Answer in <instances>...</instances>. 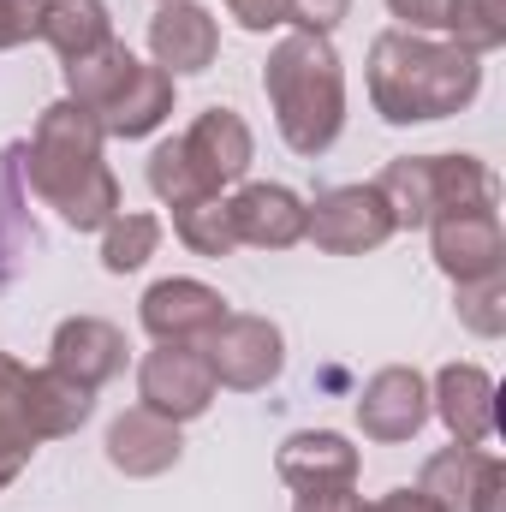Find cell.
<instances>
[{
    "label": "cell",
    "instance_id": "1",
    "mask_svg": "<svg viewBox=\"0 0 506 512\" xmlns=\"http://www.w3.org/2000/svg\"><path fill=\"white\" fill-rule=\"evenodd\" d=\"M483 90L477 54L459 42H429L417 30H387L370 48V102L387 126H417V120H447L471 108Z\"/></svg>",
    "mask_w": 506,
    "mask_h": 512
},
{
    "label": "cell",
    "instance_id": "2",
    "mask_svg": "<svg viewBox=\"0 0 506 512\" xmlns=\"http://www.w3.org/2000/svg\"><path fill=\"white\" fill-rule=\"evenodd\" d=\"M102 137L108 131L96 126V114H84L72 96L54 102L42 120H36V137H30V191L60 209L78 233L90 227H108L120 215V179L108 173L102 161Z\"/></svg>",
    "mask_w": 506,
    "mask_h": 512
},
{
    "label": "cell",
    "instance_id": "3",
    "mask_svg": "<svg viewBox=\"0 0 506 512\" xmlns=\"http://www.w3.org/2000/svg\"><path fill=\"white\" fill-rule=\"evenodd\" d=\"M262 90L274 102L280 137L298 155L334 149V137L346 126V72H340V54L328 48V36H316V30L280 36L262 66Z\"/></svg>",
    "mask_w": 506,
    "mask_h": 512
},
{
    "label": "cell",
    "instance_id": "4",
    "mask_svg": "<svg viewBox=\"0 0 506 512\" xmlns=\"http://www.w3.org/2000/svg\"><path fill=\"white\" fill-rule=\"evenodd\" d=\"M66 90L84 114H96V126L108 137H149L173 114V78L161 66H143L120 42L96 48L90 60H72Z\"/></svg>",
    "mask_w": 506,
    "mask_h": 512
},
{
    "label": "cell",
    "instance_id": "5",
    "mask_svg": "<svg viewBox=\"0 0 506 512\" xmlns=\"http://www.w3.org/2000/svg\"><path fill=\"white\" fill-rule=\"evenodd\" d=\"M376 191L393 215V227H429L435 215L489 203L495 173L477 155H399V161H387Z\"/></svg>",
    "mask_w": 506,
    "mask_h": 512
},
{
    "label": "cell",
    "instance_id": "6",
    "mask_svg": "<svg viewBox=\"0 0 506 512\" xmlns=\"http://www.w3.org/2000/svg\"><path fill=\"white\" fill-rule=\"evenodd\" d=\"M215 370L203 358V346H155L137 370V405L167 417V423H191L215 405Z\"/></svg>",
    "mask_w": 506,
    "mask_h": 512
},
{
    "label": "cell",
    "instance_id": "7",
    "mask_svg": "<svg viewBox=\"0 0 506 512\" xmlns=\"http://www.w3.org/2000/svg\"><path fill=\"white\" fill-rule=\"evenodd\" d=\"M304 239H316L334 256H358L393 239V215L376 185H340V191H322L316 209H304Z\"/></svg>",
    "mask_w": 506,
    "mask_h": 512
},
{
    "label": "cell",
    "instance_id": "8",
    "mask_svg": "<svg viewBox=\"0 0 506 512\" xmlns=\"http://www.w3.org/2000/svg\"><path fill=\"white\" fill-rule=\"evenodd\" d=\"M203 358H209V370H215V382L221 387H268L280 376V364H286V352H280V328L268 322V316H221V328L203 340Z\"/></svg>",
    "mask_w": 506,
    "mask_h": 512
},
{
    "label": "cell",
    "instance_id": "9",
    "mask_svg": "<svg viewBox=\"0 0 506 512\" xmlns=\"http://www.w3.org/2000/svg\"><path fill=\"white\" fill-rule=\"evenodd\" d=\"M435 262L465 286V280H483V274H501V209L495 197L489 203H471V209H453V215H435Z\"/></svg>",
    "mask_w": 506,
    "mask_h": 512
},
{
    "label": "cell",
    "instance_id": "10",
    "mask_svg": "<svg viewBox=\"0 0 506 512\" xmlns=\"http://www.w3.org/2000/svg\"><path fill=\"white\" fill-rule=\"evenodd\" d=\"M227 316V298L203 280H155L143 292V328L161 346H203Z\"/></svg>",
    "mask_w": 506,
    "mask_h": 512
},
{
    "label": "cell",
    "instance_id": "11",
    "mask_svg": "<svg viewBox=\"0 0 506 512\" xmlns=\"http://www.w3.org/2000/svg\"><path fill=\"white\" fill-rule=\"evenodd\" d=\"M179 149H185V161H191V173L203 179V191H215L221 197V185H233V179H245L251 173V126L233 114V108H209V114H197L191 131L179 137Z\"/></svg>",
    "mask_w": 506,
    "mask_h": 512
},
{
    "label": "cell",
    "instance_id": "12",
    "mask_svg": "<svg viewBox=\"0 0 506 512\" xmlns=\"http://www.w3.org/2000/svg\"><path fill=\"white\" fill-rule=\"evenodd\" d=\"M149 48H155V66L167 78L173 72H209L221 54V24L197 0H161V12L149 18Z\"/></svg>",
    "mask_w": 506,
    "mask_h": 512
},
{
    "label": "cell",
    "instance_id": "13",
    "mask_svg": "<svg viewBox=\"0 0 506 512\" xmlns=\"http://www.w3.org/2000/svg\"><path fill=\"white\" fill-rule=\"evenodd\" d=\"M429 417V387L417 370H376L358 393V423L370 441H411Z\"/></svg>",
    "mask_w": 506,
    "mask_h": 512
},
{
    "label": "cell",
    "instance_id": "14",
    "mask_svg": "<svg viewBox=\"0 0 506 512\" xmlns=\"http://www.w3.org/2000/svg\"><path fill=\"white\" fill-rule=\"evenodd\" d=\"M48 364L60 376H72V382L102 387L126 370V334L114 322H102V316H72V322L54 328V358Z\"/></svg>",
    "mask_w": 506,
    "mask_h": 512
},
{
    "label": "cell",
    "instance_id": "15",
    "mask_svg": "<svg viewBox=\"0 0 506 512\" xmlns=\"http://www.w3.org/2000/svg\"><path fill=\"white\" fill-rule=\"evenodd\" d=\"M280 477L298 489V495H316V489H352L358 483V447L334 429H298L286 447H280Z\"/></svg>",
    "mask_w": 506,
    "mask_h": 512
},
{
    "label": "cell",
    "instance_id": "16",
    "mask_svg": "<svg viewBox=\"0 0 506 512\" xmlns=\"http://www.w3.org/2000/svg\"><path fill=\"white\" fill-rule=\"evenodd\" d=\"M435 411H441V423L453 429V441L489 447V441H495V423H501L489 370H477V364H447V370L435 376Z\"/></svg>",
    "mask_w": 506,
    "mask_h": 512
},
{
    "label": "cell",
    "instance_id": "17",
    "mask_svg": "<svg viewBox=\"0 0 506 512\" xmlns=\"http://www.w3.org/2000/svg\"><path fill=\"white\" fill-rule=\"evenodd\" d=\"M42 441H48V429H42L36 393H30V370L0 352V489L30 465V453Z\"/></svg>",
    "mask_w": 506,
    "mask_h": 512
},
{
    "label": "cell",
    "instance_id": "18",
    "mask_svg": "<svg viewBox=\"0 0 506 512\" xmlns=\"http://www.w3.org/2000/svg\"><path fill=\"white\" fill-rule=\"evenodd\" d=\"M227 209H233V233H239V245L286 251V245L304 239V203H298L286 185H245Z\"/></svg>",
    "mask_w": 506,
    "mask_h": 512
},
{
    "label": "cell",
    "instance_id": "19",
    "mask_svg": "<svg viewBox=\"0 0 506 512\" xmlns=\"http://www.w3.org/2000/svg\"><path fill=\"white\" fill-rule=\"evenodd\" d=\"M108 459L126 471V477H161L167 465H179V423L131 405L126 417L108 429Z\"/></svg>",
    "mask_w": 506,
    "mask_h": 512
},
{
    "label": "cell",
    "instance_id": "20",
    "mask_svg": "<svg viewBox=\"0 0 506 512\" xmlns=\"http://www.w3.org/2000/svg\"><path fill=\"white\" fill-rule=\"evenodd\" d=\"M66 66L72 60H90L96 48H108L114 42V18H108V6L102 0H48V12H42V30H36Z\"/></svg>",
    "mask_w": 506,
    "mask_h": 512
},
{
    "label": "cell",
    "instance_id": "21",
    "mask_svg": "<svg viewBox=\"0 0 506 512\" xmlns=\"http://www.w3.org/2000/svg\"><path fill=\"white\" fill-rule=\"evenodd\" d=\"M483 465H489V447H465V441H453L447 453H435V459L423 465L417 489H423L441 512H465L471 507L477 477H483Z\"/></svg>",
    "mask_w": 506,
    "mask_h": 512
},
{
    "label": "cell",
    "instance_id": "22",
    "mask_svg": "<svg viewBox=\"0 0 506 512\" xmlns=\"http://www.w3.org/2000/svg\"><path fill=\"white\" fill-rule=\"evenodd\" d=\"M173 227L179 239L197 256H233L239 251V233H233V209L221 197H197V203H179L173 209Z\"/></svg>",
    "mask_w": 506,
    "mask_h": 512
},
{
    "label": "cell",
    "instance_id": "23",
    "mask_svg": "<svg viewBox=\"0 0 506 512\" xmlns=\"http://www.w3.org/2000/svg\"><path fill=\"white\" fill-rule=\"evenodd\" d=\"M441 30H453V42L483 60L506 42V0H453Z\"/></svg>",
    "mask_w": 506,
    "mask_h": 512
},
{
    "label": "cell",
    "instance_id": "24",
    "mask_svg": "<svg viewBox=\"0 0 506 512\" xmlns=\"http://www.w3.org/2000/svg\"><path fill=\"white\" fill-rule=\"evenodd\" d=\"M161 245V221L155 215H114L108 221V239H102V268L108 274H131L143 268Z\"/></svg>",
    "mask_w": 506,
    "mask_h": 512
},
{
    "label": "cell",
    "instance_id": "25",
    "mask_svg": "<svg viewBox=\"0 0 506 512\" xmlns=\"http://www.w3.org/2000/svg\"><path fill=\"white\" fill-rule=\"evenodd\" d=\"M149 191L161 197V203H197V197H215V191H203V179L191 173V161H185V149H179V137H167L155 155H149Z\"/></svg>",
    "mask_w": 506,
    "mask_h": 512
},
{
    "label": "cell",
    "instance_id": "26",
    "mask_svg": "<svg viewBox=\"0 0 506 512\" xmlns=\"http://www.w3.org/2000/svg\"><path fill=\"white\" fill-rule=\"evenodd\" d=\"M506 280L501 274H483V280H465L459 286V316L477 328V334H501L506 328Z\"/></svg>",
    "mask_w": 506,
    "mask_h": 512
},
{
    "label": "cell",
    "instance_id": "27",
    "mask_svg": "<svg viewBox=\"0 0 506 512\" xmlns=\"http://www.w3.org/2000/svg\"><path fill=\"white\" fill-rule=\"evenodd\" d=\"M48 0H0V48H18L42 30Z\"/></svg>",
    "mask_w": 506,
    "mask_h": 512
},
{
    "label": "cell",
    "instance_id": "28",
    "mask_svg": "<svg viewBox=\"0 0 506 512\" xmlns=\"http://www.w3.org/2000/svg\"><path fill=\"white\" fill-rule=\"evenodd\" d=\"M346 6L352 0H286V24H298V30H316V36H328L340 18H346Z\"/></svg>",
    "mask_w": 506,
    "mask_h": 512
},
{
    "label": "cell",
    "instance_id": "29",
    "mask_svg": "<svg viewBox=\"0 0 506 512\" xmlns=\"http://www.w3.org/2000/svg\"><path fill=\"white\" fill-rule=\"evenodd\" d=\"M387 6H393V18H405V24L423 36V30H441V24H447V6H453V0H387Z\"/></svg>",
    "mask_w": 506,
    "mask_h": 512
},
{
    "label": "cell",
    "instance_id": "30",
    "mask_svg": "<svg viewBox=\"0 0 506 512\" xmlns=\"http://www.w3.org/2000/svg\"><path fill=\"white\" fill-rule=\"evenodd\" d=\"M227 12H233L245 30H274V24H286V0H227Z\"/></svg>",
    "mask_w": 506,
    "mask_h": 512
},
{
    "label": "cell",
    "instance_id": "31",
    "mask_svg": "<svg viewBox=\"0 0 506 512\" xmlns=\"http://www.w3.org/2000/svg\"><path fill=\"white\" fill-rule=\"evenodd\" d=\"M501 489H506V465L489 453V465H483V477H477L471 507H465V512H501Z\"/></svg>",
    "mask_w": 506,
    "mask_h": 512
},
{
    "label": "cell",
    "instance_id": "32",
    "mask_svg": "<svg viewBox=\"0 0 506 512\" xmlns=\"http://www.w3.org/2000/svg\"><path fill=\"white\" fill-rule=\"evenodd\" d=\"M292 512H364V495H352V489H316V495H298Z\"/></svg>",
    "mask_w": 506,
    "mask_h": 512
},
{
    "label": "cell",
    "instance_id": "33",
    "mask_svg": "<svg viewBox=\"0 0 506 512\" xmlns=\"http://www.w3.org/2000/svg\"><path fill=\"white\" fill-rule=\"evenodd\" d=\"M364 512H441L423 489H393V495H381V501H370Z\"/></svg>",
    "mask_w": 506,
    "mask_h": 512
}]
</instances>
